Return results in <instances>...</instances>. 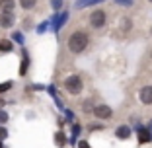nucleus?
I'll return each mask as SVG.
<instances>
[{
    "instance_id": "f8f14e48",
    "label": "nucleus",
    "mask_w": 152,
    "mask_h": 148,
    "mask_svg": "<svg viewBox=\"0 0 152 148\" xmlns=\"http://www.w3.org/2000/svg\"><path fill=\"white\" fill-rule=\"evenodd\" d=\"M37 4V0H20V6H22L23 10H33Z\"/></svg>"
},
{
    "instance_id": "b1692460",
    "label": "nucleus",
    "mask_w": 152,
    "mask_h": 148,
    "mask_svg": "<svg viewBox=\"0 0 152 148\" xmlns=\"http://www.w3.org/2000/svg\"><path fill=\"white\" fill-rule=\"evenodd\" d=\"M0 148H2V142H0Z\"/></svg>"
},
{
    "instance_id": "393cba45",
    "label": "nucleus",
    "mask_w": 152,
    "mask_h": 148,
    "mask_svg": "<svg viewBox=\"0 0 152 148\" xmlns=\"http://www.w3.org/2000/svg\"><path fill=\"white\" fill-rule=\"evenodd\" d=\"M148 2H150V4H152V0H148Z\"/></svg>"
},
{
    "instance_id": "f3484780",
    "label": "nucleus",
    "mask_w": 152,
    "mask_h": 148,
    "mask_svg": "<svg viewBox=\"0 0 152 148\" xmlns=\"http://www.w3.org/2000/svg\"><path fill=\"white\" fill-rule=\"evenodd\" d=\"M6 121H8V115L4 111H0V123H6Z\"/></svg>"
},
{
    "instance_id": "a878e982",
    "label": "nucleus",
    "mask_w": 152,
    "mask_h": 148,
    "mask_svg": "<svg viewBox=\"0 0 152 148\" xmlns=\"http://www.w3.org/2000/svg\"><path fill=\"white\" fill-rule=\"evenodd\" d=\"M150 33H152V29H150Z\"/></svg>"
},
{
    "instance_id": "f03ea898",
    "label": "nucleus",
    "mask_w": 152,
    "mask_h": 148,
    "mask_svg": "<svg viewBox=\"0 0 152 148\" xmlns=\"http://www.w3.org/2000/svg\"><path fill=\"white\" fill-rule=\"evenodd\" d=\"M63 88L68 96H80L84 92V82H82L80 74H70L68 78H64Z\"/></svg>"
},
{
    "instance_id": "5701e85b",
    "label": "nucleus",
    "mask_w": 152,
    "mask_h": 148,
    "mask_svg": "<svg viewBox=\"0 0 152 148\" xmlns=\"http://www.w3.org/2000/svg\"><path fill=\"white\" fill-rule=\"evenodd\" d=\"M148 57H150V58H152V49H150V53H148Z\"/></svg>"
},
{
    "instance_id": "6e6552de",
    "label": "nucleus",
    "mask_w": 152,
    "mask_h": 148,
    "mask_svg": "<svg viewBox=\"0 0 152 148\" xmlns=\"http://www.w3.org/2000/svg\"><path fill=\"white\" fill-rule=\"evenodd\" d=\"M115 136H117V139H121V140L129 139V136H131V127H127V125H121V127H117V131H115Z\"/></svg>"
},
{
    "instance_id": "a211bd4d",
    "label": "nucleus",
    "mask_w": 152,
    "mask_h": 148,
    "mask_svg": "<svg viewBox=\"0 0 152 148\" xmlns=\"http://www.w3.org/2000/svg\"><path fill=\"white\" fill-rule=\"evenodd\" d=\"M78 148H92V146H90L86 140H80V142H78Z\"/></svg>"
},
{
    "instance_id": "0eeeda50",
    "label": "nucleus",
    "mask_w": 152,
    "mask_h": 148,
    "mask_svg": "<svg viewBox=\"0 0 152 148\" xmlns=\"http://www.w3.org/2000/svg\"><path fill=\"white\" fill-rule=\"evenodd\" d=\"M131 29H133V22H131L129 18H123V20H121V23H119V31L123 33V35H129Z\"/></svg>"
},
{
    "instance_id": "2eb2a0df",
    "label": "nucleus",
    "mask_w": 152,
    "mask_h": 148,
    "mask_svg": "<svg viewBox=\"0 0 152 148\" xmlns=\"http://www.w3.org/2000/svg\"><path fill=\"white\" fill-rule=\"evenodd\" d=\"M82 109H84V111H92V109H94V101H92V99H86Z\"/></svg>"
},
{
    "instance_id": "dca6fc26",
    "label": "nucleus",
    "mask_w": 152,
    "mask_h": 148,
    "mask_svg": "<svg viewBox=\"0 0 152 148\" xmlns=\"http://www.w3.org/2000/svg\"><path fill=\"white\" fill-rule=\"evenodd\" d=\"M90 2H94V0H78V2H76V8H84V6L90 4Z\"/></svg>"
},
{
    "instance_id": "9b49d317",
    "label": "nucleus",
    "mask_w": 152,
    "mask_h": 148,
    "mask_svg": "<svg viewBox=\"0 0 152 148\" xmlns=\"http://www.w3.org/2000/svg\"><path fill=\"white\" fill-rule=\"evenodd\" d=\"M14 49V43H10L8 39H0V53H10Z\"/></svg>"
},
{
    "instance_id": "1a4fd4ad",
    "label": "nucleus",
    "mask_w": 152,
    "mask_h": 148,
    "mask_svg": "<svg viewBox=\"0 0 152 148\" xmlns=\"http://www.w3.org/2000/svg\"><path fill=\"white\" fill-rule=\"evenodd\" d=\"M16 2L14 0H0V12H14Z\"/></svg>"
},
{
    "instance_id": "423d86ee",
    "label": "nucleus",
    "mask_w": 152,
    "mask_h": 148,
    "mask_svg": "<svg viewBox=\"0 0 152 148\" xmlns=\"http://www.w3.org/2000/svg\"><path fill=\"white\" fill-rule=\"evenodd\" d=\"M139 99L142 105H152V86H142L139 92Z\"/></svg>"
},
{
    "instance_id": "4be33fe9",
    "label": "nucleus",
    "mask_w": 152,
    "mask_h": 148,
    "mask_svg": "<svg viewBox=\"0 0 152 148\" xmlns=\"http://www.w3.org/2000/svg\"><path fill=\"white\" fill-rule=\"evenodd\" d=\"M148 133H150V136H152V121H150V127H148Z\"/></svg>"
},
{
    "instance_id": "ddd939ff",
    "label": "nucleus",
    "mask_w": 152,
    "mask_h": 148,
    "mask_svg": "<svg viewBox=\"0 0 152 148\" xmlns=\"http://www.w3.org/2000/svg\"><path fill=\"white\" fill-rule=\"evenodd\" d=\"M10 88H12V82H10V80H8V82H2V84H0V96L6 94Z\"/></svg>"
},
{
    "instance_id": "20e7f679",
    "label": "nucleus",
    "mask_w": 152,
    "mask_h": 148,
    "mask_svg": "<svg viewBox=\"0 0 152 148\" xmlns=\"http://www.w3.org/2000/svg\"><path fill=\"white\" fill-rule=\"evenodd\" d=\"M92 113H94V117H96V119L107 121V119H111L113 109H111V105H107V103H98V105H94Z\"/></svg>"
},
{
    "instance_id": "39448f33",
    "label": "nucleus",
    "mask_w": 152,
    "mask_h": 148,
    "mask_svg": "<svg viewBox=\"0 0 152 148\" xmlns=\"http://www.w3.org/2000/svg\"><path fill=\"white\" fill-rule=\"evenodd\" d=\"M16 23V14L14 12H0V27L2 29H10Z\"/></svg>"
},
{
    "instance_id": "4468645a",
    "label": "nucleus",
    "mask_w": 152,
    "mask_h": 148,
    "mask_svg": "<svg viewBox=\"0 0 152 148\" xmlns=\"http://www.w3.org/2000/svg\"><path fill=\"white\" fill-rule=\"evenodd\" d=\"M63 2H64V0H51V6H53L55 12H58V10L63 8Z\"/></svg>"
},
{
    "instance_id": "412c9836",
    "label": "nucleus",
    "mask_w": 152,
    "mask_h": 148,
    "mask_svg": "<svg viewBox=\"0 0 152 148\" xmlns=\"http://www.w3.org/2000/svg\"><path fill=\"white\" fill-rule=\"evenodd\" d=\"M6 135H8V133H6V129H0V139H6Z\"/></svg>"
},
{
    "instance_id": "7ed1b4c3",
    "label": "nucleus",
    "mask_w": 152,
    "mask_h": 148,
    "mask_svg": "<svg viewBox=\"0 0 152 148\" xmlns=\"http://www.w3.org/2000/svg\"><path fill=\"white\" fill-rule=\"evenodd\" d=\"M105 23H107V12L102 8L92 10V14H90V26L94 27V29H102V27H105Z\"/></svg>"
},
{
    "instance_id": "9d476101",
    "label": "nucleus",
    "mask_w": 152,
    "mask_h": 148,
    "mask_svg": "<svg viewBox=\"0 0 152 148\" xmlns=\"http://www.w3.org/2000/svg\"><path fill=\"white\" fill-rule=\"evenodd\" d=\"M137 133H139V139H140V142H150L152 140V136H150V133H148L146 129H137Z\"/></svg>"
},
{
    "instance_id": "aec40b11",
    "label": "nucleus",
    "mask_w": 152,
    "mask_h": 148,
    "mask_svg": "<svg viewBox=\"0 0 152 148\" xmlns=\"http://www.w3.org/2000/svg\"><path fill=\"white\" fill-rule=\"evenodd\" d=\"M14 39L18 41V43H23V37H22V35H20V33H16V35H14Z\"/></svg>"
},
{
    "instance_id": "6ab92c4d",
    "label": "nucleus",
    "mask_w": 152,
    "mask_h": 148,
    "mask_svg": "<svg viewBox=\"0 0 152 148\" xmlns=\"http://www.w3.org/2000/svg\"><path fill=\"white\" fill-rule=\"evenodd\" d=\"M117 4H125V6H129V4H133V0H115Z\"/></svg>"
},
{
    "instance_id": "f257e3e1",
    "label": "nucleus",
    "mask_w": 152,
    "mask_h": 148,
    "mask_svg": "<svg viewBox=\"0 0 152 148\" xmlns=\"http://www.w3.org/2000/svg\"><path fill=\"white\" fill-rule=\"evenodd\" d=\"M90 43H92V39H90V33L86 31V29H74L66 39V47L72 55L84 53L90 47Z\"/></svg>"
}]
</instances>
